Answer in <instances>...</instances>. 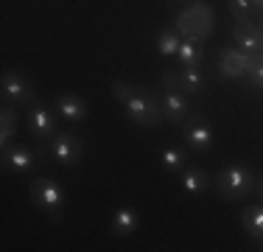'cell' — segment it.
<instances>
[{"label":"cell","instance_id":"cell-1","mask_svg":"<svg viewBox=\"0 0 263 252\" xmlns=\"http://www.w3.org/2000/svg\"><path fill=\"white\" fill-rule=\"evenodd\" d=\"M112 96L123 104L126 115L137 126H157L162 121L157 96H152L146 87H135V84H126V81H115V84H112Z\"/></svg>","mask_w":263,"mask_h":252},{"label":"cell","instance_id":"cell-2","mask_svg":"<svg viewBox=\"0 0 263 252\" xmlns=\"http://www.w3.org/2000/svg\"><path fill=\"white\" fill-rule=\"evenodd\" d=\"M213 182H216V193H218L221 199H227V202H241V199H247L249 193L255 191V182H258V176L249 171L247 166L233 163V166L221 168Z\"/></svg>","mask_w":263,"mask_h":252},{"label":"cell","instance_id":"cell-3","mask_svg":"<svg viewBox=\"0 0 263 252\" xmlns=\"http://www.w3.org/2000/svg\"><path fill=\"white\" fill-rule=\"evenodd\" d=\"M28 191H31V199H34L53 222H59L62 210H65V191H62L59 182H56L53 176H34Z\"/></svg>","mask_w":263,"mask_h":252},{"label":"cell","instance_id":"cell-4","mask_svg":"<svg viewBox=\"0 0 263 252\" xmlns=\"http://www.w3.org/2000/svg\"><path fill=\"white\" fill-rule=\"evenodd\" d=\"M0 96H3V104H14V106H34V87H31L28 76L20 70H9L3 73V81H0Z\"/></svg>","mask_w":263,"mask_h":252},{"label":"cell","instance_id":"cell-5","mask_svg":"<svg viewBox=\"0 0 263 252\" xmlns=\"http://www.w3.org/2000/svg\"><path fill=\"white\" fill-rule=\"evenodd\" d=\"M182 137L187 143V149L199 151V154H208L213 149V126L208 123L204 115H187L182 121Z\"/></svg>","mask_w":263,"mask_h":252},{"label":"cell","instance_id":"cell-6","mask_svg":"<svg viewBox=\"0 0 263 252\" xmlns=\"http://www.w3.org/2000/svg\"><path fill=\"white\" fill-rule=\"evenodd\" d=\"M51 154L62 166H76L84 157V143L79 140L76 132H56L51 137Z\"/></svg>","mask_w":263,"mask_h":252},{"label":"cell","instance_id":"cell-7","mask_svg":"<svg viewBox=\"0 0 263 252\" xmlns=\"http://www.w3.org/2000/svg\"><path fill=\"white\" fill-rule=\"evenodd\" d=\"M157 104H160V112L165 121L171 123H182L191 112V104H187V96L177 87H165V90L157 96Z\"/></svg>","mask_w":263,"mask_h":252},{"label":"cell","instance_id":"cell-8","mask_svg":"<svg viewBox=\"0 0 263 252\" xmlns=\"http://www.w3.org/2000/svg\"><path fill=\"white\" fill-rule=\"evenodd\" d=\"M249 65H252V53H243L241 48H221V56H218V73L224 76V79H241V76H247Z\"/></svg>","mask_w":263,"mask_h":252},{"label":"cell","instance_id":"cell-9","mask_svg":"<svg viewBox=\"0 0 263 252\" xmlns=\"http://www.w3.org/2000/svg\"><path fill=\"white\" fill-rule=\"evenodd\" d=\"M162 84L196 96V93H204V73L202 67H182L179 73H162Z\"/></svg>","mask_w":263,"mask_h":252},{"label":"cell","instance_id":"cell-10","mask_svg":"<svg viewBox=\"0 0 263 252\" xmlns=\"http://www.w3.org/2000/svg\"><path fill=\"white\" fill-rule=\"evenodd\" d=\"M233 37H235V45H241L243 53H263V28L255 25L252 20L235 23Z\"/></svg>","mask_w":263,"mask_h":252},{"label":"cell","instance_id":"cell-11","mask_svg":"<svg viewBox=\"0 0 263 252\" xmlns=\"http://www.w3.org/2000/svg\"><path fill=\"white\" fill-rule=\"evenodd\" d=\"M31 166H34V151H31L28 146H6L3 149V171L6 174H28Z\"/></svg>","mask_w":263,"mask_h":252},{"label":"cell","instance_id":"cell-12","mask_svg":"<svg viewBox=\"0 0 263 252\" xmlns=\"http://www.w3.org/2000/svg\"><path fill=\"white\" fill-rule=\"evenodd\" d=\"M28 129H31V135H36L40 140L53 137L56 135V118H53V112L48 110V106H42V104L28 106Z\"/></svg>","mask_w":263,"mask_h":252},{"label":"cell","instance_id":"cell-13","mask_svg":"<svg viewBox=\"0 0 263 252\" xmlns=\"http://www.w3.org/2000/svg\"><path fill=\"white\" fill-rule=\"evenodd\" d=\"M53 110L59 112L62 118H67V121H84L87 118V104L81 101L79 96H73V93H65V96H56L53 101Z\"/></svg>","mask_w":263,"mask_h":252},{"label":"cell","instance_id":"cell-14","mask_svg":"<svg viewBox=\"0 0 263 252\" xmlns=\"http://www.w3.org/2000/svg\"><path fill=\"white\" fill-rule=\"evenodd\" d=\"M177 59H179V65H182V67H202V59H204L202 40H199V37H187V40H182Z\"/></svg>","mask_w":263,"mask_h":252},{"label":"cell","instance_id":"cell-15","mask_svg":"<svg viewBox=\"0 0 263 252\" xmlns=\"http://www.w3.org/2000/svg\"><path fill=\"white\" fill-rule=\"evenodd\" d=\"M137 224H140V216H137V210H132V207H118L115 213H112V232L121 238L132 236V232L137 230Z\"/></svg>","mask_w":263,"mask_h":252},{"label":"cell","instance_id":"cell-16","mask_svg":"<svg viewBox=\"0 0 263 252\" xmlns=\"http://www.w3.org/2000/svg\"><path fill=\"white\" fill-rule=\"evenodd\" d=\"M179 185H182V191L187 193V196H196V193L208 191L210 179H208V174H204L202 168L191 166V168H185V171H182V176H179Z\"/></svg>","mask_w":263,"mask_h":252},{"label":"cell","instance_id":"cell-17","mask_svg":"<svg viewBox=\"0 0 263 252\" xmlns=\"http://www.w3.org/2000/svg\"><path fill=\"white\" fill-rule=\"evenodd\" d=\"M160 160H162V168H165L168 174H182L185 166H187V151L177 149V146H165L160 151Z\"/></svg>","mask_w":263,"mask_h":252},{"label":"cell","instance_id":"cell-18","mask_svg":"<svg viewBox=\"0 0 263 252\" xmlns=\"http://www.w3.org/2000/svg\"><path fill=\"white\" fill-rule=\"evenodd\" d=\"M241 224H243V230H247L255 241L263 244V205L247 207V210H243V216H241Z\"/></svg>","mask_w":263,"mask_h":252},{"label":"cell","instance_id":"cell-19","mask_svg":"<svg viewBox=\"0 0 263 252\" xmlns=\"http://www.w3.org/2000/svg\"><path fill=\"white\" fill-rule=\"evenodd\" d=\"M154 45L162 56H177L179 53V45H182V37H179L177 28H162L154 40Z\"/></svg>","mask_w":263,"mask_h":252},{"label":"cell","instance_id":"cell-20","mask_svg":"<svg viewBox=\"0 0 263 252\" xmlns=\"http://www.w3.org/2000/svg\"><path fill=\"white\" fill-rule=\"evenodd\" d=\"M227 9L235 17V23H247L252 17L255 6H252V0H227Z\"/></svg>","mask_w":263,"mask_h":252},{"label":"cell","instance_id":"cell-21","mask_svg":"<svg viewBox=\"0 0 263 252\" xmlns=\"http://www.w3.org/2000/svg\"><path fill=\"white\" fill-rule=\"evenodd\" d=\"M247 79L252 87H260L263 90V53H252V65L247 70Z\"/></svg>","mask_w":263,"mask_h":252},{"label":"cell","instance_id":"cell-22","mask_svg":"<svg viewBox=\"0 0 263 252\" xmlns=\"http://www.w3.org/2000/svg\"><path fill=\"white\" fill-rule=\"evenodd\" d=\"M17 110H20V106H14V104H3V110H0V126H17V121H20Z\"/></svg>","mask_w":263,"mask_h":252},{"label":"cell","instance_id":"cell-23","mask_svg":"<svg viewBox=\"0 0 263 252\" xmlns=\"http://www.w3.org/2000/svg\"><path fill=\"white\" fill-rule=\"evenodd\" d=\"M255 191H258V196H260V202H263V174L258 176V182H255Z\"/></svg>","mask_w":263,"mask_h":252},{"label":"cell","instance_id":"cell-24","mask_svg":"<svg viewBox=\"0 0 263 252\" xmlns=\"http://www.w3.org/2000/svg\"><path fill=\"white\" fill-rule=\"evenodd\" d=\"M252 6H255V9H260V11H263V0H252Z\"/></svg>","mask_w":263,"mask_h":252},{"label":"cell","instance_id":"cell-25","mask_svg":"<svg viewBox=\"0 0 263 252\" xmlns=\"http://www.w3.org/2000/svg\"><path fill=\"white\" fill-rule=\"evenodd\" d=\"M260 23H263V17H260ZM260 28H263V25H260Z\"/></svg>","mask_w":263,"mask_h":252}]
</instances>
